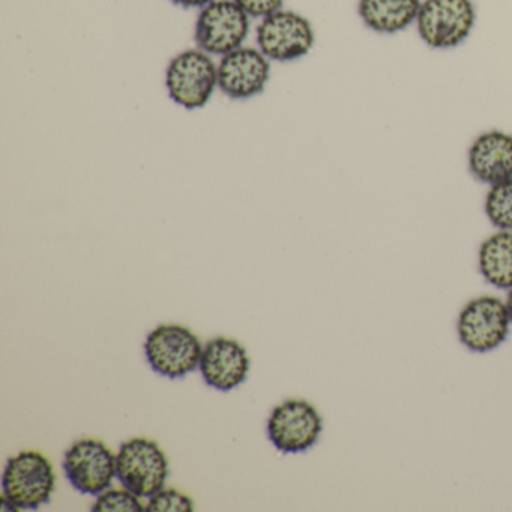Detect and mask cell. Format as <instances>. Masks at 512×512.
Here are the masks:
<instances>
[{
	"label": "cell",
	"instance_id": "5",
	"mask_svg": "<svg viewBox=\"0 0 512 512\" xmlns=\"http://www.w3.org/2000/svg\"><path fill=\"white\" fill-rule=\"evenodd\" d=\"M203 346L191 329L182 325H160L145 341L146 361L167 379H182L199 368Z\"/></svg>",
	"mask_w": 512,
	"mask_h": 512
},
{
	"label": "cell",
	"instance_id": "8",
	"mask_svg": "<svg viewBox=\"0 0 512 512\" xmlns=\"http://www.w3.org/2000/svg\"><path fill=\"white\" fill-rule=\"evenodd\" d=\"M256 41L269 61L287 64L305 58L313 50L316 32L307 17L280 10L262 19L256 29Z\"/></svg>",
	"mask_w": 512,
	"mask_h": 512
},
{
	"label": "cell",
	"instance_id": "2",
	"mask_svg": "<svg viewBox=\"0 0 512 512\" xmlns=\"http://www.w3.org/2000/svg\"><path fill=\"white\" fill-rule=\"evenodd\" d=\"M476 25L472 0H422L415 28L425 46L452 50L466 43Z\"/></svg>",
	"mask_w": 512,
	"mask_h": 512
},
{
	"label": "cell",
	"instance_id": "19",
	"mask_svg": "<svg viewBox=\"0 0 512 512\" xmlns=\"http://www.w3.org/2000/svg\"><path fill=\"white\" fill-rule=\"evenodd\" d=\"M235 2L251 19H265L283 10L284 5V0H235Z\"/></svg>",
	"mask_w": 512,
	"mask_h": 512
},
{
	"label": "cell",
	"instance_id": "13",
	"mask_svg": "<svg viewBox=\"0 0 512 512\" xmlns=\"http://www.w3.org/2000/svg\"><path fill=\"white\" fill-rule=\"evenodd\" d=\"M470 175L481 184H499L512 178V134L503 130L482 131L467 151Z\"/></svg>",
	"mask_w": 512,
	"mask_h": 512
},
{
	"label": "cell",
	"instance_id": "10",
	"mask_svg": "<svg viewBox=\"0 0 512 512\" xmlns=\"http://www.w3.org/2000/svg\"><path fill=\"white\" fill-rule=\"evenodd\" d=\"M65 475L77 491L100 496L116 476V455L97 439H80L65 452Z\"/></svg>",
	"mask_w": 512,
	"mask_h": 512
},
{
	"label": "cell",
	"instance_id": "20",
	"mask_svg": "<svg viewBox=\"0 0 512 512\" xmlns=\"http://www.w3.org/2000/svg\"><path fill=\"white\" fill-rule=\"evenodd\" d=\"M170 2L184 10H202L206 5L212 4L214 0H170Z\"/></svg>",
	"mask_w": 512,
	"mask_h": 512
},
{
	"label": "cell",
	"instance_id": "17",
	"mask_svg": "<svg viewBox=\"0 0 512 512\" xmlns=\"http://www.w3.org/2000/svg\"><path fill=\"white\" fill-rule=\"evenodd\" d=\"M94 512H146V505L140 502V497L133 491L106 490L97 497L92 506Z\"/></svg>",
	"mask_w": 512,
	"mask_h": 512
},
{
	"label": "cell",
	"instance_id": "16",
	"mask_svg": "<svg viewBox=\"0 0 512 512\" xmlns=\"http://www.w3.org/2000/svg\"><path fill=\"white\" fill-rule=\"evenodd\" d=\"M484 211L491 226L512 232V178L488 187Z\"/></svg>",
	"mask_w": 512,
	"mask_h": 512
},
{
	"label": "cell",
	"instance_id": "3",
	"mask_svg": "<svg viewBox=\"0 0 512 512\" xmlns=\"http://www.w3.org/2000/svg\"><path fill=\"white\" fill-rule=\"evenodd\" d=\"M218 86V67L200 49L185 50L170 61L166 88L170 100L187 110L205 107Z\"/></svg>",
	"mask_w": 512,
	"mask_h": 512
},
{
	"label": "cell",
	"instance_id": "21",
	"mask_svg": "<svg viewBox=\"0 0 512 512\" xmlns=\"http://www.w3.org/2000/svg\"><path fill=\"white\" fill-rule=\"evenodd\" d=\"M506 307H508L509 317H511L512 322V289L508 290V296H506Z\"/></svg>",
	"mask_w": 512,
	"mask_h": 512
},
{
	"label": "cell",
	"instance_id": "6",
	"mask_svg": "<svg viewBox=\"0 0 512 512\" xmlns=\"http://www.w3.org/2000/svg\"><path fill=\"white\" fill-rule=\"evenodd\" d=\"M169 476L166 454L154 440L134 437L122 443L116 455V478L139 497H151L164 488Z\"/></svg>",
	"mask_w": 512,
	"mask_h": 512
},
{
	"label": "cell",
	"instance_id": "15",
	"mask_svg": "<svg viewBox=\"0 0 512 512\" xmlns=\"http://www.w3.org/2000/svg\"><path fill=\"white\" fill-rule=\"evenodd\" d=\"M478 269L490 286L512 289V232L496 230L482 241L478 250Z\"/></svg>",
	"mask_w": 512,
	"mask_h": 512
},
{
	"label": "cell",
	"instance_id": "18",
	"mask_svg": "<svg viewBox=\"0 0 512 512\" xmlns=\"http://www.w3.org/2000/svg\"><path fill=\"white\" fill-rule=\"evenodd\" d=\"M194 502L175 488H161L146 503V512H193Z\"/></svg>",
	"mask_w": 512,
	"mask_h": 512
},
{
	"label": "cell",
	"instance_id": "7",
	"mask_svg": "<svg viewBox=\"0 0 512 512\" xmlns=\"http://www.w3.org/2000/svg\"><path fill=\"white\" fill-rule=\"evenodd\" d=\"M250 19L235 0H214L197 17V49L211 56H226L241 49L250 34Z\"/></svg>",
	"mask_w": 512,
	"mask_h": 512
},
{
	"label": "cell",
	"instance_id": "11",
	"mask_svg": "<svg viewBox=\"0 0 512 512\" xmlns=\"http://www.w3.org/2000/svg\"><path fill=\"white\" fill-rule=\"evenodd\" d=\"M271 79V64L260 50L241 47L221 58L218 88L230 100L245 101L265 91Z\"/></svg>",
	"mask_w": 512,
	"mask_h": 512
},
{
	"label": "cell",
	"instance_id": "14",
	"mask_svg": "<svg viewBox=\"0 0 512 512\" xmlns=\"http://www.w3.org/2000/svg\"><path fill=\"white\" fill-rule=\"evenodd\" d=\"M422 0H358V16L370 31L395 35L415 25Z\"/></svg>",
	"mask_w": 512,
	"mask_h": 512
},
{
	"label": "cell",
	"instance_id": "1",
	"mask_svg": "<svg viewBox=\"0 0 512 512\" xmlns=\"http://www.w3.org/2000/svg\"><path fill=\"white\" fill-rule=\"evenodd\" d=\"M53 464L38 451H22L7 461L2 475V511H34L52 500Z\"/></svg>",
	"mask_w": 512,
	"mask_h": 512
},
{
	"label": "cell",
	"instance_id": "4",
	"mask_svg": "<svg viewBox=\"0 0 512 512\" xmlns=\"http://www.w3.org/2000/svg\"><path fill=\"white\" fill-rule=\"evenodd\" d=\"M511 325L505 301L493 295L478 296L458 314V340L470 352H493L505 343Z\"/></svg>",
	"mask_w": 512,
	"mask_h": 512
},
{
	"label": "cell",
	"instance_id": "9",
	"mask_svg": "<svg viewBox=\"0 0 512 512\" xmlns=\"http://www.w3.org/2000/svg\"><path fill=\"white\" fill-rule=\"evenodd\" d=\"M268 437L283 454H301L316 445L323 431V419L313 404L286 400L272 410Z\"/></svg>",
	"mask_w": 512,
	"mask_h": 512
},
{
	"label": "cell",
	"instance_id": "12",
	"mask_svg": "<svg viewBox=\"0 0 512 512\" xmlns=\"http://www.w3.org/2000/svg\"><path fill=\"white\" fill-rule=\"evenodd\" d=\"M250 365L247 350L241 343L217 337L203 346L199 368L206 385L217 391L229 392L245 382Z\"/></svg>",
	"mask_w": 512,
	"mask_h": 512
}]
</instances>
